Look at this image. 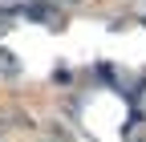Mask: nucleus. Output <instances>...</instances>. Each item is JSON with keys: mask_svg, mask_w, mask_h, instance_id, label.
I'll return each instance as SVG.
<instances>
[{"mask_svg": "<svg viewBox=\"0 0 146 142\" xmlns=\"http://www.w3.org/2000/svg\"><path fill=\"white\" fill-rule=\"evenodd\" d=\"M16 73H21V61L8 49H0V77H16Z\"/></svg>", "mask_w": 146, "mask_h": 142, "instance_id": "f257e3e1", "label": "nucleus"}, {"mask_svg": "<svg viewBox=\"0 0 146 142\" xmlns=\"http://www.w3.org/2000/svg\"><path fill=\"white\" fill-rule=\"evenodd\" d=\"M29 12L36 16V21H45V25H53V12H49V4H33Z\"/></svg>", "mask_w": 146, "mask_h": 142, "instance_id": "f03ea898", "label": "nucleus"}, {"mask_svg": "<svg viewBox=\"0 0 146 142\" xmlns=\"http://www.w3.org/2000/svg\"><path fill=\"white\" fill-rule=\"evenodd\" d=\"M65 4H81V0H65Z\"/></svg>", "mask_w": 146, "mask_h": 142, "instance_id": "7ed1b4c3", "label": "nucleus"}, {"mask_svg": "<svg viewBox=\"0 0 146 142\" xmlns=\"http://www.w3.org/2000/svg\"><path fill=\"white\" fill-rule=\"evenodd\" d=\"M0 130H4V122H0Z\"/></svg>", "mask_w": 146, "mask_h": 142, "instance_id": "20e7f679", "label": "nucleus"}]
</instances>
